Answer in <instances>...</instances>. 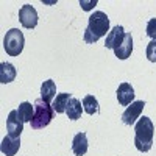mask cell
<instances>
[{"instance_id": "obj_1", "label": "cell", "mask_w": 156, "mask_h": 156, "mask_svg": "<svg viewBox=\"0 0 156 156\" xmlns=\"http://www.w3.org/2000/svg\"><path fill=\"white\" fill-rule=\"evenodd\" d=\"M106 33H109V19L106 12L95 11L89 17L87 27L84 30V41L87 44H95L100 37L106 36Z\"/></svg>"}, {"instance_id": "obj_2", "label": "cell", "mask_w": 156, "mask_h": 156, "mask_svg": "<svg viewBox=\"0 0 156 156\" xmlns=\"http://www.w3.org/2000/svg\"><path fill=\"white\" fill-rule=\"evenodd\" d=\"M154 125L148 117H140L134 125V145L139 151L147 153L153 145Z\"/></svg>"}, {"instance_id": "obj_3", "label": "cell", "mask_w": 156, "mask_h": 156, "mask_svg": "<svg viewBox=\"0 0 156 156\" xmlns=\"http://www.w3.org/2000/svg\"><path fill=\"white\" fill-rule=\"evenodd\" d=\"M33 105H34V114L30 123L33 129H41L47 126L53 119V108L50 106V103L44 101L42 98H37Z\"/></svg>"}, {"instance_id": "obj_4", "label": "cell", "mask_w": 156, "mask_h": 156, "mask_svg": "<svg viewBox=\"0 0 156 156\" xmlns=\"http://www.w3.org/2000/svg\"><path fill=\"white\" fill-rule=\"evenodd\" d=\"M23 33L17 28H11L9 31H6L5 39H3V48L9 56H19L23 50Z\"/></svg>"}, {"instance_id": "obj_5", "label": "cell", "mask_w": 156, "mask_h": 156, "mask_svg": "<svg viewBox=\"0 0 156 156\" xmlns=\"http://www.w3.org/2000/svg\"><path fill=\"white\" fill-rule=\"evenodd\" d=\"M145 106V101L142 100H137V101H133L129 106H126V109L123 111L122 114V122L125 125H134L137 119H140V112Z\"/></svg>"}, {"instance_id": "obj_6", "label": "cell", "mask_w": 156, "mask_h": 156, "mask_svg": "<svg viewBox=\"0 0 156 156\" xmlns=\"http://www.w3.org/2000/svg\"><path fill=\"white\" fill-rule=\"evenodd\" d=\"M19 20H20L23 28H28V30L34 28L37 25V12H36V9L31 5H23L19 9Z\"/></svg>"}, {"instance_id": "obj_7", "label": "cell", "mask_w": 156, "mask_h": 156, "mask_svg": "<svg viewBox=\"0 0 156 156\" xmlns=\"http://www.w3.org/2000/svg\"><path fill=\"white\" fill-rule=\"evenodd\" d=\"M6 129H8V136H11V137H20V134L23 131V122L19 117L17 109L9 111L8 119H6Z\"/></svg>"}, {"instance_id": "obj_8", "label": "cell", "mask_w": 156, "mask_h": 156, "mask_svg": "<svg viewBox=\"0 0 156 156\" xmlns=\"http://www.w3.org/2000/svg\"><path fill=\"white\" fill-rule=\"evenodd\" d=\"M125 37V30L122 25H115V27L106 34V41H105V47L106 48H112L115 50L119 47Z\"/></svg>"}, {"instance_id": "obj_9", "label": "cell", "mask_w": 156, "mask_h": 156, "mask_svg": "<svg viewBox=\"0 0 156 156\" xmlns=\"http://www.w3.org/2000/svg\"><path fill=\"white\" fill-rule=\"evenodd\" d=\"M117 100L122 106H129L134 100V89L129 83H122L119 87H117Z\"/></svg>"}, {"instance_id": "obj_10", "label": "cell", "mask_w": 156, "mask_h": 156, "mask_svg": "<svg viewBox=\"0 0 156 156\" xmlns=\"http://www.w3.org/2000/svg\"><path fill=\"white\" fill-rule=\"evenodd\" d=\"M131 51H133V36H131V33H125L123 41L114 50V55L119 59H126V58H129Z\"/></svg>"}, {"instance_id": "obj_11", "label": "cell", "mask_w": 156, "mask_h": 156, "mask_svg": "<svg viewBox=\"0 0 156 156\" xmlns=\"http://www.w3.org/2000/svg\"><path fill=\"white\" fill-rule=\"evenodd\" d=\"M20 148V137H11V136H5L2 140L0 150L5 156H14Z\"/></svg>"}, {"instance_id": "obj_12", "label": "cell", "mask_w": 156, "mask_h": 156, "mask_svg": "<svg viewBox=\"0 0 156 156\" xmlns=\"http://www.w3.org/2000/svg\"><path fill=\"white\" fill-rule=\"evenodd\" d=\"M87 137L84 133H76L73 136V140H72V151L75 156H83L86 151H87Z\"/></svg>"}, {"instance_id": "obj_13", "label": "cell", "mask_w": 156, "mask_h": 156, "mask_svg": "<svg viewBox=\"0 0 156 156\" xmlns=\"http://www.w3.org/2000/svg\"><path fill=\"white\" fill-rule=\"evenodd\" d=\"M83 106H81V101L78 100V98H75V97H72L70 98V101H69V105H67V109H66V114H67V117L70 120H78L81 117V114H83Z\"/></svg>"}, {"instance_id": "obj_14", "label": "cell", "mask_w": 156, "mask_h": 156, "mask_svg": "<svg viewBox=\"0 0 156 156\" xmlns=\"http://www.w3.org/2000/svg\"><path fill=\"white\" fill-rule=\"evenodd\" d=\"M16 78V69L11 62H2L0 64V83H11Z\"/></svg>"}, {"instance_id": "obj_15", "label": "cell", "mask_w": 156, "mask_h": 156, "mask_svg": "<svg viewBox=\"0 0 156 156\" xmlns=\"http://www.w3.org/2000/svg\"><path fill=\"white\" fill-rule=\"evenodd\" d=\"M55 94H56V84H55V81H53V80L44 81L42 86H41V98H42L44 101L50 103L51 100H53Z\"/></svg>"}, {"instance_id": "obj_16", "label": "cell", "mask_w": 156, "mask_h": 156, "mask_svg": "<svg viewBox=\"0 0 156 156\" xmlns=\"http://www.w3.org/2000/svg\"><path fill=\"white\" fill-rule=\"evenodd\" d=\"M72 98V94H67V92H62V94H58L55 101H53V111H56L58 114H62V112H66L67 109V105H69V101Z\"/></svg>"}, {"instance_id": "obj_17", "label": "cell", "mask_w": 156, "mask_h": 156, "mask_svg": "<svg viewBox=\"0 0 156 156\" xmlns=\"http://www.w3.org/2000/svg\"><path fill=\"white\" fill-rule=\"evenodd\" d=\"M17 112H19V117L22 119L23 123L25 122H31L33 114H34V105H31V103H28V101H22L19 105Z\"/></svg>"}, {"instance_id": "obj_18", "label": "cell", "mask_w": 156, "mask_h": 156, "mask_svg": "<svg viewBox=\"0 0 156 156\" xmlns=\"http://www.w3.org/2000/svg\"><path fill=\"white\" fill-rule=\"evenodd\" d=\"M83 109L89 114V115H92V114H97L98 112V101L94 95H86L83 98Z\"/></svg>"}, {"instance_id": "obj_19", "label": "cell", "mask_w": 156, "mask_h": 156, "mask_svg": "<svg viewBox=\"0 0 156 156\" xmlns=\"http://www.w3.org/2000/svg\"><path fill=\"white\" fill-rule=\"evenodd\" d=\"M147 58L151 62H156V41L148 42L147 45Z\"/></svg>"}, {"instance_id": "obj_20", "label": "cell", "mask_w": 156, "mask_h": 156, "mask_svg": "<svg viewBox=\"0 0 156 156\" xmlns=\"http://www.w3.org/2000/svg\"><path fill=\"white\" fill-rule=\"evenodd\" d=\"M147 36L151 37L153 41H156V17L150 19L147 23Z\"/></svg>"}, {"instance_id": "obj_21", "label": "cell", "mask_w": 156, "mask_h": 156, "mask_svg": "<svg viewBox=\"0 0 156 156\" xmlns=\"http://www.w3.org/2000/svg\"><path fill=\"white\" fill-rule=\"evenodd\" d=\"M80 5L83 6L84 11H89V9H92V6L97 5V0H90V2H84V0H80Z\"/></svg>"}]
</instances>
